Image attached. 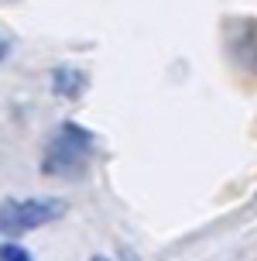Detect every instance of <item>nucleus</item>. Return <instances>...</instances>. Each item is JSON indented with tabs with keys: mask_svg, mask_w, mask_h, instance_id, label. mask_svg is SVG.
Here are the masks:
<instances>
[{
	"mask_svg": "<svg viewBox=\"0 0 257 261\" xmlns=\"http://www.w3.org/2000/svg\"><path fill=\"white\" fill-rule=\"evenodd\" d=\"M93 151H96V138L76 120H65L48 134L45 151H41V175L48 179H82L93 165Z\"/></svg>",
	"mask_w": 257,
	"mask_h": 261,
	"instance_id": "1",
	"label": "nucleus"
},
{
	"mask_svg": "<svg viewBox=\"0 0 257 261\" xmlns=\"http://www.w3.org/2000/svg\"><path fill=\"white\" fill-rule=\"evenodd\" d=\"M65 199L59 196H27V199H0V234L21 237L38 227H48L65 213Z\"/></svg>",
	"mask_w": 257,
	"mask_h": 261,
	"instance_id": "2",
	"label": "nucleus"
},
{
	"mask_svg": "<svg viewBox=\"0 0 257 261\" xmlns=\"http://www.w3.org/2000/svg\"><path fill=\"white\" fill-rule=\"evenodd\" d=\"M90 86V76L76 69V65H59L55 72H51V93L55 96H65V100H79L82 93Z\"/></svg>",
	"mask_w": 257,
	"mask_h": 261,
	"instance_id": "3",
	"label": "nucleus"
},
{
	"mask_svg": "<svg viewBox=\"0 0 257 261\" xmlns=\"http://www.w3.org/2000/svg\"><path fill=\"white\" fill-rule=\"evenodd\" d=\"M0 261H31V254H27V248L7 241V244H0Z\"/></svg>",
	"mask_w": 257,
	"mask_h": 261,
	"instance_id": "4",
	"label": "nucleus"
},
{
	"mask_svg": "<svg viewBox=\"0 0 257 261\" xmlns=\"http://www.w3.org/2000/svg\"><path fill=\"white\" fill-rule=\"evenodd\" d=\"M7 48H11V45H7V41H0V59L7 55Z\"/></svg>",
	"mask_w": 257,
	"mask_h": 261,
	"instance_id": "5",
	"label": "nucleus"
},
{
	"mask_svg": "<svg viewBox=\"0 0 257 261\" xmlns=\"http://www.w3.org/2000/svg\"><path fill=\"white\" fill-rule=\"evenodd\" d=\"M90 261H110V258H103V254H96V258H90Z\"/></svg>",
	"mask_w": 257,
	"mask_h": 261,
	"instance_id": "6",
	"label": "nucleus"
}]
</instances>
